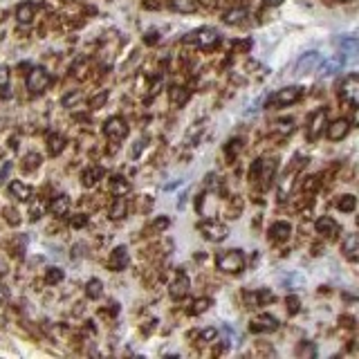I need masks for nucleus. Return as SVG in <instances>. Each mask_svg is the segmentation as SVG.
<instances>
[{
	"label": "nucleus",
	"mask_w": 359,
	"mask_h": 359,
	"mask_svg": "<svg viewBox=\"0 0 359 359\" xmlns=\"http://www.w3.org/2000/svg\"><path fill=\"white\" fill-rule=\"evenodd\" d=\"M218 41H220V34L211 27H202V29H197V32H191V34L184 36V43H195L200 50L216 48Z\"/></svg>",
	"instance_id": "f257e3e1"
},
{
	"label": "nucleus",
	"mask_w": 359,
	"mask_h": 359,
	"mask_svg": "<svg viewBox=\"0 0 359 359\" xmlns=\"http://www.w3.org/2000/svg\"><path fill=\"white\" fill-rule=\"evenodd\" d=\"M216 265H218V269L229 272V274H231V272H241V269L245 267V256H243V252H238V249H229V252L218 254Z\"/></svg>",
	"instance_id": "f03ea898"
},
{
	"label": "nucleus",
	"mask_w": 359,
	"mask_h": 359,
	"mask_svg": "<svg viewBox=\"0 0 359 359\" xmlns=\"http://www.w3.org/2000/svg\"><path fill=\"white\" fill-rule=\"evenodd\" d=\"M52 83V76L50 72L45 70V67H32V72L27 74V79H25V86H27L29 92H43L45 88H48Z\"/></svg>",
	"instance_id": "7ed1b4c3"
},
{
	"label": "nucleus",
	"mask_w": 359,
	"mask_h": 359,
	"mask_svg": "<svg viewBox=\"0 0 359 359\" xmlns=\"http://www.w3.org/2000/svg\"><path fill=\"white\" fill-rule=\"evenodd\" d=\"M200 233L211 243H222L229 236V227L222 225V222H216V220H207L200 225Z\"/></svg>",
	"instance_id": "20e7f679"
},
{
	"label": "nucleus",
	"mask_w": 359,
	"mask_h": 359,
	"mask_svg": "<svg viewBox=\"0 0 359 359\" xmlns=\"http://www.w3.org/2000/svg\"><path fill=\"white\" fill-rule=\"evenodd\" d=\"M103 133H106V137L112 139V142H122V139L128 135V126L122 117H110L106 124H103Z\"/></svg>",
	"instance_id": "39448f33"
},
{
	"label": "nucleus",
	"mask_w": 359,
	"mask_h": 359,
	"mask_svg": "<svg viewBox=\"0 0 359 359\" xmlns=\"http://www.w3.org/2000/svg\"><path fill=\"white\" fill-rule=\"evenodd\" d=\"M341 99L348 101L350 106L359 103V76L357 74H348L341 83Z\"/></svg>",
	"instance_id": "423d86ee"
},
{
	"label": "nucleus",
	"mask_w": 359,
	"mask_h": 359,
	"mask_svg": "<svg viewBox=\"0 0 359 359\" xmlns=\"http://www.w3.org/2000/svg\"><path fill=\"white\" fill-rule=\"evenodd\" d=\"M301 97H303V88H301V86H290V88H281V90L269 99V101L278 103V106H288V103H296Z\"/></svg>",
	"instance_id": "0eeeda50"
},
{
	"label": "nucleus",
	"mask_w": 359,
	"mask_h": 359,
	"mask_svg": "<svg viewBox=\"0 0 359 359\" xmlns=\"http://www.w3.org/2000/svg\"><path fill=\"white\" fill-rule=\"evenodd\" d=\"M321 61L324 59H321L319 52H305V54L296 61V74H308V72L316 70Z\"/></svg>",
	"instance_id": "6e6552de"
},
{
	"label": "nucleus",
	"mask_w": 359,
	"mask_h": 359,
	"mask_svg": "<svg viewBox=\"0 0 359 359\" xmlns=\"http://www.w3.org/2000/svg\"><path fill=\"white\" fill-rule=\"evenodd\" d=\"M326 126H328L326 110H316V112H312L310 124H308V139H316L321 133H324V128H326Z\"/></svg>",
	"instance_id": "1a4fd4ad"
},
{
	"label": "nucleus",
	"mask_w": 359,
	"mask_h": 359,
	"mask_svg": "<svg viewBox=\"0 0 359 359\" xmlns=\"http://www.w3.org/2000/svg\"><path fill=\"white\" fill-rule=\"evenodd\" d=\"M126 265H128V249L124 245L114 247L110 258H108V267H110L112 272H122V269H126Z\"/></svg>",
	"instance_id": "9d476101"
},
{
	"label": "nucleus",
	"mask_w": 359,
	"mask_h": 359,
	"mask_svg": "<svg viewBox=\"0 0 359 359\" xmlns=\"http://www.w3.org/2000/svg\"><path fill=\"white\" fill-rule=\"evenodd\" d=\"M278 328L276 316H269V314H261L249 324V330L252 332H274Z\"/></svg>",
	"instance_id": "9b49d317"
},
{
	"label": "nucleus",
	"mask_w": 359,
	"mask_h": 359,
	"mask_svg": "<svg viewBox=\"0 0 359 359\" xmlns=\"http://www.w3.org/2000/svg\"><path fill=\"white\" fill-rule=\"evenodd\" d=\"M343 63H346V56H343V54H337V56H332V59H328V61H321V63H319L321 74H324V76L337 74V72H341Z\"/></svg>",
	"instance_id": "f8f14e48"
},
{
	"label": "nucleus",
	"mask_w": 359,
	"mask_h": 359,
	"mask_svg": "<svg viewBox=\"0 0 359 359\" xmlns=\"http://www.w3.org/2000/svg\"><path fill=\"white\" fill-rule=\"evenodd\" d=\"M350 131V122L348 119H337V122H332L330 126H328V137L332 139V142H339L343 139Z\"/></svg>",
	"instance_id": "ddd939ff"
},
{
	"label": "nucleus",
	"mask_w": 359,
	"mask_h": 359,
	"mask_svg": "<svg viewBox=\"0 0 359 359\" xmlns=\"http://www.w3.org/2000/svg\"><path fill=\"white\" fill-rule=\"evenodd\" d=\"M245 296H247L249 305H254V308H261V305H267L274 301V294L269 290H254V292H247Z\"/></svg>",
	"instance_id": "4468645a"
},
{
	"label": "nucleus",
	"mask_w": 359,
	"mask_h": 359,
	"mask_svg": "<svg viewBox=\"0 0 359 359\" xmlns=\"http://www.w3.org/2000/svg\"><path fill=\"white\" fill-rule=\"evenodd\" d=\"M314 229H316L319 233H324V236H337V233H339V225H337V222L332 220L330 216L319 218V220L314 222Z\"/></svg>",
	"instance_id": "2eb2a0df"
},
{
	"label": "nucleus",
	"mask_w": 359,
	"mask_h": 359,
	"mask_svg": "<svg viewBox=\"0 0 359 359\" xmlns=\"http://www.w3.org/2000/svg\"><path fill=\"white\" fill-rule=\"evenodd\" d=\"M9 193L14 197H18L20 202H27V200H32V186H27L20 180H14L12 184H9Z\"/></svg>",
	"instance_id": "dca6fc26"
},
{
	"label": "nucleus",
	"mask_w": 359,
	"mask_h": 359,
	"mask_svg": "<svg viewBox=\"0 0 359 359\" xmlns=\"http://www.w3.org/2000/svg\"><path fill=\"white\" fill-rule=\"evenodd\" d=\"M341 247H343V254H346L350 261H355L357 254H359V236L357 233H348V236L343 238Z\"/></svg>",
	"instance_id": "f3484780"
},
{
	"label": "nucleus",
	"mask_w": 359,
	"mask_h": 359,
	"mask_svg": "<svg viewBox=\"0 0 359 359\" xmlns=\"http://www.w3.org/2000/svg\"><path fill=\"white\" fill-rule=\"evenodd\" d=\"M290 233H292V225L290 222H274L269 227V238L272 241H288Z\"/></svg>",
	"instance_id": "a211bd4d"
},
{
	"label": "nucleus",
	"mask_w": 359,
	"mask_h": 359,
	"mask_svg": "<svg viewBox=\"0 0 359 359\" xmlns=\"http://www.w3.org/2000/svg\"><path fill=\"white\" fill-rule=\"evenodd\" d=\"M34 12H36V7H34V3H20L18 5V9H16V18H18V23H23V25H29L34 20Z\"/></svg>",
	"instance_id": "6ab92c4d"
},
{
	"label": "nucleus",
	"mask_w": 359,
	"mask_h": 359,
	"mask_svg": "<svg viewBox=\"0 0 359 359\" xmlns=\"http://www.w3.org/2000/svg\"><path fill=\"white\" fill-rule=\"evenodd\" d=\"M186 292H189V278H186V274H180V276L171 283V296H173V299H182Z\"/></svg>",
	"instance_id": "aec40b11"
},
{
	"label": "nucleus",
	"mask_w": 359,
	"mask_h": 359,
	"mask_svg": "<svg viewBox=\"0 0 359 359\" xmlns=\"http://www.w3.org/2000/svg\"><path fill=\"white\" fill-rule=\"evenodd\" d=\"M171 7L180 14H193L200 7V0H171Z\"/></svg>",
	"instance_id": "412c9836"
},
{
	"label": "nucleus",
	"mask_w": 359,
	"mask_h": 359,
	"mask_svg": "<svg viewBox=\"0 0 359 359\" xmlns=\"http://www.w3.org/2000/svg\"><path fill=\"white\" fill-rule=\"evenodd\" d=\"M50 211L54 213V216H67V211H70V197H67V195H56L54 200H52V205H50Z\"/></svg>",
	"instance_id": "4be33fe9"
},
{
	"label": "nucleus",
	"mask_w": 359,
	"mask_h": 359,
	"mask_svg": "<svg viewBox=\"0 0 359 359\" xmlns=\"http://www.w3.org/2000/svg\"><path fill=\"white\" fill-rule=\"evenodd\" d=\"M337 45L341 48L343 54H350V56H355L357 50H359V43H357L355 36H343V38L337 41Z\"/></svg>",
	"instance_id": "5701e85b"
},
{
	"label": "nucleus",
	"mask_w": 359,
	"mask_h": 359,
	"mask_svg": "<svg viewBox=\"0 0 359 359\" xmlns=\"http://www.w3.org/2000/svg\"><path fill=\"white\" fill-rule=\"evenodd\" d=\"M128 191H131V184H128L124 178H119V175L110 178V193H114V195H126Z\"/></svg>",
	"instance_id": "b1692460"
},
{
	"label": "nucleus",
	"mask_w": 359,
	"mask_h": 359,
	"mask_svg": "<svg viewBox=\"0 0 359 359\" xmlns=\"http://www.w3.org/2000/svg\"><path fill=\"white\" fill-rule=\"evenodd\" d=\"M245 18H247V9H243V7H236L225 14L227 25H241V23H245Z\"/></svg>",
	"instance_id": "393cba45"
},
{
	"label": "nucleus",
	"mask_w": 359,
	"mask_h": 359,
	"mask_svg": "<svg viewBox=\"0 0 359 359\" xmlns=\"http://www.w3.org/2000/svg\"><path fill=\"white\" fill-rule=\"evenodd\" d=\"M101 178H103V169L92 166V169H88L86 173H83V186H95Z\"/></svg>",
	"instance_id": "a878e982"
},
{
	"label": "nucleus",
	"mask_w": 359,
	"mask_h": 359,
	"mask_svg": "<svg viewBox=\"0 0 359 359\" xmlns=\"http://www.w3.org/2000/svg\"><path fill=\"white\" fill-rule=\"evenodd\" d=\"M357 207V197L355 195H341L339 200H337V209L343 211V213H352Z\"/></svg>",
	"instance_id": "bb28decb"
},
{
	"label": "nucleus",
	"mask_w": 359,
	"mask_h": 359,
	"mask_svg": "<svg viewBox=\"0 0 359 359\" xmlns=\"http://www.w3.org/2000/svg\"><path fill=\"white\" fill-rule=\"evenodd\" d=\"M124 216H126V200H124L122 195H117V200H114L110 207V218L119 220V218H124Z\"/></svg>",
	"instance_id": "cd10ccee"
},
{
	"label": "nucleus",
	"mask_w": 359,
	"mask_h": 359,
	"mask_svg": "<svg viewBox=\"0 0 359 359\" xmlns=\"http://www.w3.org/2000/svg\"><path fill=\"white\" fill-rule=\"evenodd\" d=\"M65 146V139L61 137V135H50V139H48V148H50V153L52 155H59L61 150H63Z\"/></svg>",
	"instance_id": "c85d7f7f"
},
{
	"label": "nucleus",
	"mask_w": 359,
	"mask_h": 359,
	"mask_svg": "<svg viewBox=\"0 0 359 359\" xmlns=\"http://www.w3.org/2000/svg\"><path fill=\"white\" fill-rule=\"evenodd\" d=\"M86 292H88V296H90V299H99V296L103 294V285H101V281H99V278H92L90 283L86 285Z\"/></svg>",
	"instance_id": "c756f323"
},
{
	"label": "nucleus",
	"mask_w": 359,
	"mask_h": 359,
	"mask_svg": "<svg viewBox=\"0 0 359 359\" xmlns=\"http://www.w3.org/2000/svg\"><path fill=\"white\" fill-rule=\"evenodd\" d=\"M171 101L175 103V106H184L186 101H189V90H184V88H173L171 90Z\"/></svg>",
	"instance_id": "7c9ffc66"
},
{
	"label": "nucleus",
	"mask_w": 359,
	"mask_h": 359,
	"mask_svg": "<svg viewBox=\"0 0 359 359\" xmlns=\"http://www.w3.org/2000/svg\"><path fill=\"white\" fill-rule=\"evenodd\" d=\"M61 281H63V269H59V267L48 269V274H45V283L54 285V283H61Z\"/></svg>",
	"instance_id": "2f4dec72"
},
{
	"label": "nucleus",
	"mask_w": 359,
	"mask_h": 359,
	"mask_svg": "<svg viewBox=\"0 0 359 359\" xmlns=\"http://www.w3.org/2000/svg\"><path fill=\"white\" fill-rule=\"evenodd\" d=\"M211 305V299H197L193 303V308H191V314H202V312H207Z\"/></svg>",
	"instance_id": "473e14b6"
},
{
	"label": "nucleus",
	"mask_w": 359,
	"mask_h": 359,
	"mask_svg": "<svg viewBox=\"0 0 359 359\" xmlns=\"http://www.w3.org/2000/svg\"><path fill=\"white\" fill-rule=\"evenodd\" d=\"M106 101H108V90H101L99 95H95L90 99V108H92V110H97V108H101Z\"/></svg>",
	"instance_id": "72a5a7b5"
},
{
	"label": "nucleus",
	"mask_w": 359,
	"mask_h": 359,
	"mask_svg": "<svg viewBox=\"0 0 359 359\" xmlns=\"http://www.w3.org/2000/svg\"><path fill=\"white\" fill-rule=\"evenodd\" d=\"M285 305H288V312H290V314H296V312L301 310V301H299V296L290 294V296H288V301H285Z\"/></svg>",
	"instance_id": "f704fd0d"
},
{
	"label": "nucleus",
	"mask_w": 359,
	"mask_h": 359,
	"mask_svg": "<svg viewBox=\"0 0 359 359\" xmlns=\"http://www.w3.org/2000/svg\"><path fill=\"white\" fill-rule=\"evenodd\" d=\"M86 225H88V216H83V213H79V216L72 218V227H74V229H81V227H86Z\"/></svg>",
	"instance_id": "c9c22d12"
},
{
	"label": "nucleus",
	"mask_w": 359,
	"mask_h": 359,
	"mask_svg": "<svg viewBox=\"0 0 359 359\" xmlns=\"http://www.w3.org/2000/svg\"><path fill=\"white\" fill-rule=\"evenodd\" d=\"M25 166H27V169H34V166H38L41 164V155H27V157H25Z\"/></svg>",
	"instance_id": "e433bc0d"
},
{
	"label": "nucleus",
	"mask_w": 359,
	"mask_h": 359,
	"mask_svg": "<svg viewBox=\"0 0 359 359\" xmlns=\"http://www.w3.org/2000/svg\"><path fill=\"white\" fill-rule=\"evenodd\" d=\"M7 83H9V70L3 65V67H0V88H5Z\"/></svg>",
	"instance_id": "4c0bfd02"
},
{
	"label": "nucleus",
	"mask_w": 359,
	"mask_h": 359,
	"mask_svg": "<svg viewBox=\"0 0 359 359\" xmlns=\"http://www.w3.org/2000/svg\"><path fill=\"white\" fill-rule=\"evenodd\" d=\"M5 216H7V222H12V225H16V222H18L16 211H14V209H9V207H7V209H5Z\"/></svg>",
	"instance_id": "58836bf2"
},
{
	"label": "nucleus",
	"mask_w": 359,
	"mask_h": 359,
	"mask_svg": "<svg viewBox=\"0 0 359 359\" xmlns=\"http://www.w3.org/2000/svg\"><path fill=\"white\" fill-rule=\"evenodd\" d=\"M169 225H171L169 218H157V220H155V229H159V231H162V229H166Z\"/></svg>",
	"instance_id": "ea45409f"
},
{
	"label": "nucleus",
	"mask_w": 359,
	"mask_h": 359,
	"mask_svg": "<svg viewBox=\"0 0 359 359\" xmlns=\"http://www.w3.org/2000/svg\"><path fill=\"white\" fill-rule=\"evenodd\" d=\"M41 213H43V207H41V205H34V207H32V220H38Z\"/></svg>",
	"instance_id": "a19ab883"
},
{
	"label": "nucleus",
	"mask_w": 359,
	"mask_h": 359,
	"mask_svg": "<svg viewBox=\"0 0 359 359\" xmlns=\"http://www.w3.org/2000/svg\"><path fill=\"white\" fill-rule=\"evenodd\" d=\"M79 99H81V95H79V92H74V95H70V97H65V99H63V103H65V106H70V103H74V101H79Z\"/></svg>",
	"instance_id": "79ce46f5"
},
{
	"label": "nucleus",
	"mask_w": 359,
	"mask_h": 359,
	"mask_svg": "<svg viewBox=\"0 0 359 359\" xmlns=\"http://www.w3.org/2000/svg\"><path fill=\"white\" fill-rule=\"evenodd\" d=\"M236 48H241V50H247V48H252V41H245V43H233Z\"/></svg>",
	"instance_id": "37998d69"
},
{
	"label": "nucleus",
	"mask_w": 359,
	"mask_h": 359,
	"mask_svg": "<svg viewBox=\"0 0 359 359\" xmlns=\"http://www.w3.org/2000/svg\"><path fill=\"white\" fill-rule=\"evenodd\" d=\"M7 296H9V294H7V290H5L3 285H0V301H3V303H5V301H7Z\"/></svg>",
	"instance_id": "c03bdc74"
},
{
	"label": "nucleus",
	"mask_w": 359,
	"mask_h": 359,
	"mask_svg": "<svg viewBox=\"0 0 359 359\" xmlns=\"http://www.w3.org/2000/svg\"><path fill=\"white\" fill-rule=\"evenodd\" d=\"M213 337H216V330H213V328L211 330H205V339H213Z\"/></svg>",
	"instance_id": "a18cd8bd"
},
{
	"label": "nucleus",
	"mask_w": 359,
	"mask_h": 359,
	"mask_svg": "<svg viewBox=\"0 0 359 359\" xmlns=\"http://www.w3.org/2000/svg\"><path fill=\"white\" fill-rule=\"evenodd\" d=\"M146 41H148V43H150V45H153V43H155V32H150V34H148V38H146Z\"/></svg>",
	"instance_id": "49530a36"
},
{
	"label": "nucleus",
	"mask_w": 359,
	"mask_h": 359,
	"mask_svg": "<svg viewBox=\"0 0 359 359\" xmlns=\"http://www.w3.org/2000/svg\"><path fill=\"white\" fill-rule=\"evenodd\" d=\"M267 3H269V5H281L283 0H267Z\"/></svg>",
	"instance_id": "de8ad7c7"
}]
</instances>
